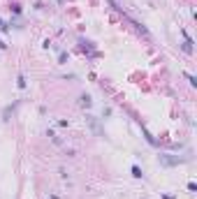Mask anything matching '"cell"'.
I'll list each match as a JSON object with an SVG mask.
<instances>
[{"label":"cell","mask_w":197,"mask_h":199,"mask_svg":"<svg viewBox=\"0 0 197 199\" xmlns=\"http://www.w3.org/2000/svg\"><path fill=\"white\" fill-rule=\"evenodd\" d=\"M162 165H179V162H186V157H169V155H160Z\"/></svg>","instance_id":"6da1fadb"},{"label":"cell","mask_w":197,"mask_h":199,"mask_svg":"<svg viewBox=\"0 0 197 199\" xmlns=\"http://www.w3.org/2000/svg\"><path fill=\"white\" fill-rule=\"evenodd\" d=\"M132 176H134V178H142V176H144V174H142V169H139L137 165L132 167Z\"/></svg>","instance_id":"7a4b0ae2"},{"label":"cell","mask_w":197,"mask_h":199,"mask_svg":"<svg viewBox=\"0 0 197 199\" xmlns=\"http://www.w3.org/2000/svg\"><path fill=\"white\" fill-rule=\"evenodd\" d=\"M81 104H84V107H90V97L84 95V97H81Z\"/></svg>","instance_id":"3957f363"},{"label":"cell","mask_w":197,"mask_h":199,"mask_svg":"<svg viewBox=\"0 0 197 199\" xmlns=\"http://www.w3.org/2000/svg\"><path fill=\"white\" fill-rule=\"evenodd\" d=\"M19 88H26V77H23V74L19 77Z\"/></svg>","instance_id":"277c9868"},{"label":"cell","mask_w":197,"mask_h":199,"mask_svg":"<svg viewBox=\"0 0 197 199\" xmlns=\"http://www.w3.org/2000/svg\"><path fill=\"white\" fill-rule=\"evenodd\" d=\"M0 30H2V33H7V23H5L2 19H0Z\"/></svg>","instance_id":"5b68a950"},{"label":"cell","mask_w":197,"mask_h":199,"mask_svg":"<svg viewBox=\"0 0 197 199\" xmlns=\"http://www.w3.org/2000/svg\"><path fill=\"white\" fill-rule=\"evenodd\" d=\"M5 46H7V44H5V42H2V40H0V49H5Z\"/></svg>","instance_id":"8992f818"}]
</instances>
